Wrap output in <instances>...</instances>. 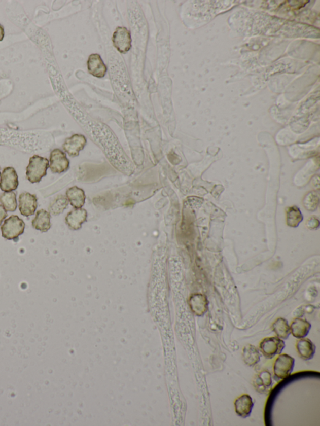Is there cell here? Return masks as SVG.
Masks as SVG:
<instances>
[{
	"instance_id": "1",
	"label": "cell",
	"mask_w": 320,
	"mask_h": 426,
	"mask_svg": "<svg viewBox=\"0 0 320 426\" xmlns=\"http://www.w3.org/2000/svg\"><path fill=\"white\" fill-rule=\"evenodd\" d=\"M49 168V161L47 158L39 155H34L29 159L26 168V179L31 183L41 182L43 178L47 174Z\"/></svg>"
},
{
	"instance_id": "2",
	"label": "cell",
	"mask_w": 320,
	"mask_h": 426,
	"mask_svg": "<svg viewBox=\"0 0 320 426\" xmlns=\"http://www.w3.org/2000/svg\"><path fill=\"white\" fill-rule=\"evenodd\" d=\"M25 229L24 221L17 215H12L2 225V235L7 240L16 239L23 234Z\"/></svg>"
},
{
	"instance_id": "3",
	"label": "cell",
	"mask_w": 320,
	"mask_h": 426,
	"mask_svg": "<svg viewBox=\"0 0 320 426\" xmlns=\"http://www.w3.org/2000/svg\"><path fill=\"white\" fill-rule=\"evenodd\" d=\"M295 359L287 354H279L273 365L275 379L281 380L287 378L294 370Z\"/></svg>"
},
{
	"instance_id": "4",
	"label": "cell",
	"mask_w": 320,
	"mask_h": 426,
	"mask_svg": "<svg viewBox=\"0 0 320 426\" xmlns=\"http://www.w3.org/2000/svg\"><path fill=\"white\" fill-rule=\"evenodd\" d=\"M260 351L268 359H272L275 356L280 354L285 347L283 340L278 337L266 338L261 341Z\"/></svg>"
},
{
	"instance_id": "5",
	"label": "cell",
	"mask_w": 320,
	"mask_h": 426,
	"mask_svg": "<svg viewBox=\"0 0 320 426\" xmlns=\"http://www.w3.org/2000/svg\"><path fill=\"white\" fill-rule=\"evenodd\" d=\"M114 47L121 53H126L131 48V33L125 27H117L112 37Z\"/></svg>"
},
{
	"instance_id": "6",
	"label": "cell",
	"mask_w": 320,
	"mask_h": 426,
	"mask_svg": "<svg viewBox=\"0 0 320 426\" xmlns=\"http://www.w3.org/2000/svg\"><path fill=\"white\" fill-rule=\"evenodd\" d=\"M49 168L53 173H62L69 169V161L66 155L60 149H55L51 152Z\"/></svg>"
},
{
	"instance_id": "7",
	"label": "cell",
	"mask_w": 320,
	"mask_h": 426,
	"mask_svg": "<svg viewBox=\"0 0 320 426\" xmlns=\"http://www.w3.org/2000/svg\"><path fill=\"white\" fill-rule=\"evenodd\" d=\"M18 174L13 167H7L3 170L0 177V189L4 192L17 190L18 187Z\"/></svg>"
},
{
	"instance_id": "8",
	"label": "cell",
	"mask_w": 320,
	"mask_h": 426,
	"mask_svg": "<svg viewBox=\"0 0 320 426\" xmlns=\"http://www.w3.org/2000/svg\"><path fill=\"white\" fill-rule=\"evenodd\" d=\"M87 142V139L82 134H74L65 140L63 148L69 156L77 157L79 155L80 151L85 148Z\"/></svg>"
},
{
	"instance_id": "9",
	"label": "cell",
	"mask_w": 320,
	"mask_h": 426,
	"mask_svg": "<svg viewBox=\"0 0 320 426\" xmlns=\"http://www.w3.org/2000/svg\"><path fill=\"white\" fill-rule=\"evenodd\" d=\"M38 207L37 196L28 192H24L19 196V209L21 215L25 217L33 216Z\"/></svg>"
},
{
	"instance_id": "10",
	"label": "cell",
	"mask_w": 320,
	"mask_h": 426,
	"mask_svg": "<svg viewBox=\"0 0 320 426\" xmlns=\"http://www.w3.org/2000/svg\"><path fill=\"white\" fill-rule=\"evenodd\" d=\"M88 70L93 77L103 78L105 76L107 67L99 54H91L87 61Z\"/></svg>"
},
{
	"instance_id": "11",
	"label": "cell",
	"mask_w": 320,
	"mask_h": 426,
	"mask_svg": "<svg viewBox=\"0 0 320 426\" xmlns=\"http://www.w3.org/2000/svg\"><path fill=\"white\" fill-rule=\"evenodd\" d=\"M254 403L251 396L243 395L236 399L235 402L236 413L243 419L248 417L252 414Z\"/></svg>"
},
{
	"instance_id": "12",
	"label": "cell",
	"mask_w": 320,
	"mask_h": 426,
	"mask_svg": "<svg viewBox=\"0 0 320 426\" xmlns=\"http://www.w3.org/2000/svg\"><path fill=\"white\" fill-rule=\"evenodd\" d=\"M87 212L85 209L77 208L72 210L67 215L66 223L73 230H78L82 228V225L86 222Z\"/></svg>"
},
{
	"instance_id": "13",
	"label": "cell",
	"mask_w": 320,
	"mask_h": 426,
	"mask_svg": "<svg viewBox=\"0 0 320 426\" xmlns=\"http://www.w3.org/2000/svg\"><path fill=\"white\" fill-rule=\"evenodd\" d=\"M296 347L299 357L305 361L313 359L316 352L315 345L309 339H299L297 342Z\"/></svg>"
},
{
	"instance_id": "14",
	"label": "cell",
	"mask_w": 320,
	"mask_h": 426,
	"mask_svg": "<svg viewBox=\"0 0 320 426\" xmlns=\"http://www.w3.org/2000/svg\"><path fill=\"white\" fill-rule=\"evenodd\" d=\"M32 226L34 230L46 233L51 228V215L45 209H40L37 212L35 217L32 220Z\"/></svg>"
},
{
	"instance_id": "15",
	"label": "cell",
	"mask_w": 320,
	"mask_h": 426,
	"mask_svg": "<svg viewBox=\"0 0 320 426\" xmlns=\"http://www.w3.org/2000/svg\"><path fill=\"white\" fill-rule=\"evenodd\" d=\"M190 306L192 311L198 316L206 313L208 310V301L206 296L201 294L193 295L190 299Z\"/></svg>"
},
{
	"instance_id": "16",
	"label": "cell",
	"mask_w": 320,
	"mask_h": 426,
	"mask_svg": "<svg viewBox=\"0 0 320 426\" xmlns=\"http://www.w3.org/2000/svg\"><path fill=\"white\" fill-rule=\"evenodd\" d=\"M310 330V323L300 318L295 319L290 326V332L297 339L305 338Z\"/></svg>"
},
{
	"instance_id": "17",
	"label": "cell",
	"mask_w": 320,
	"mask_h": 426,
	"mask_svg": "<svg viewBox=\"0 0 320 426\" xmlns=\"http://www.w3.org/2000/svg\"><path fill=\"white\" fill-rule=\"evenodd\" d=\"M272 385L271 374L268 371L261 372L255 377L254 381L255 389L258 392L265 393L267 392Z\"/></svg>"
},
{
	"instance_id": "18",
	"label": "cell",
	"mask_w": 320,
	"mask_h": 426,
	"mask_svg": "<svg viewBox=\"0 0 320 426\" xmlns=\"http://www.w3.org/2000/svg\"><path fill=\"white\" fill-rule=\"evenodd\" d=\"M66 198L75 208H81L85 204L84 191L77 187L70 188L67 190Z\"/></svg>"
},
{
	"instance_id": "19",
	"label": "cell",
	"mask_w": 320,
	"mask_h": 426,
	"mask_svg": "<svg viewBox=\"0 0 320 426\" xmlns=\"http://www.w3.org/2000/svg\"><path fill=\"white\" fill-rule=\"evenodd\" d=\"M242 357L244 363L248 366H254L260 361L259 350L253 345H247L244 347Z\"/></svg>"
},
{
	"instance_id": "20",
	"label": "cell",
	"mask_w": 320,
	"mask_h": 426,
	"mask_svg": "<svg viewBox=\"0 0 320 426\" xmlns=\"http://www.w3.org/2000/svg\"><path fill=\"white\" fill-rule=\"evenodd\" d=\"M69 201L66 196L59 195L53 199L48 207L51 215L58 216L63 212L68 206Z\"/></svg>"
},
{
	"instance_id": "21",
	"label": "cell",
	"mask_w": 320,
	"mask_h": 426,
	"mask_svg": "<svg viewBox=\"0 0 320 426\" xmlns=\"http://www.w3.org/2000/svg\"><path fill=\"white\" fill-rule=\"evenodd\" d=\"M0 203L7 211L14 212L17 208V195L13 191L4 192L0 196Z\"/></svg>"
},
{
	"instance_id": "22",
	"label": "cell",
	"mask_w": 320,
	"mask_h": 426,
	"mask_svg": "<svg viewBox=\"0 0 320 426\" xmlns=\"http://www.w3.org/2000/svg\"><path fill=\"white\" fill-rule=\"evenodd\" d=\"M273 330L277 337L281 339H287L291 334L289 323L283 318H278L273 323Z\"/></svg>"
},
{
	"instance_id": "23",
	"label": "cell",
	"mask_w": 320,
	"mask_h": 426,
	"mask_svg": "<svg viewBox=\"0 0 320 426\" xmlns=\"http://www.w3.org/2000/svg\"><path fill=\"white\" fill-rule=\"evenodd\" d=\"M302 220V216L300 210L297 207H290L287 211L288 225L295 227Z\"/></svg>"
},
{
	"instance_id": "24",
	"label": "cell",
	"mask_w": 320,
	"mask_h": 426,
	"mask_svg": "<svg viewBox=\"0 0 320 426\" xmlns=\"http://www.w3.org/2000/svg\"><path fill=\"white\" fill-rule=\"evenodd\" d=\"M8 217V213L6 210L3 207L2 205H0V225H2L5 218Z\"/></svg>"
},
{
	"instance_id": "25",
	"label": "cell",
	"mask_w": 320,
	"mask_h": 426,
	"mask_svg": "<svg viewBox=\"0 0 320 426\" xmlns=\"http://www.w3.org/2000/svg\"><path fill=\"white\" fill-rule=\"evenodd\" d=\"M4 28H3V26L1 25H0V42H2L3 39H4Z\"/></svg>"
},
{
	"instance_id": "26",
	"label": "cell",
	"mask_w": 320,
	"mask_h": 426,
	"mask_svg": "<svg viewBox=\"0 0 320 426\" xmlns=\"http://www.w3.org/2000/svg\"><path fill=\"white\" fill-rule=\"evenodd\" d=\"M0 171H1V167H0ZM0 177H1V172H0Z\"/></svg>"
}]
</instances>
